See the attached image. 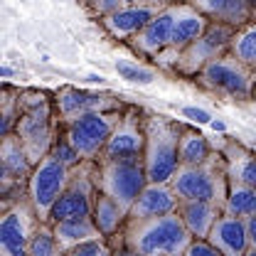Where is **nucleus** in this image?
<instances>
[{"mask_svg":"<svg viewBox=\"0 0 256 256\" xmlns=\"http://www.w3.org/2000/svg\"><path fill=\"white\" fill-rule=\"evenodd\" d=\"M182 116H188V118L197 121V124H212V116H210L207 111H202V108H192V106H185V108H182Z\"/></svg>","mask_w":256,"mask_h":256,"instance_id":"35","label":"nucleus"},{"mask_svg":"<svg viewBox=\"0 0 256 256\" xmlns=\"http://www.w3.org/2000/svg\"><path fill=\"white\" fill-rule=\"evenodd\" d=\"M40 222L42 220L28 192L0 204V252L8 256H28V244Z\"/></svg>","mask_w":256,"mask_h":256,"instance_id":"7","label":"nucleus"},{"mask_svg":"<svg viewBox=\"0 0 256 256\" xmlns=\"http://www.w3.org/2000/svg\"><path fill=\"white\" fill-rule=\"evenodd\" d=\"M172 22H175V5L160 10L158 15H153V18L143 25V30L128 40L126 47L133 54H138L140 60H148V62L156 64L158 54L170 44Z\"/></svg>","mask_w":256,"mask_h":256,"instance_id":"16","label":"nucleus"},{"mask_svg":"<svg viewBox=\"0 0 256 256\" xmlns=\"http://www.w3.org/2000/svg\"><path fill=\"white\" fill-rule=\"evenodd\" d=\"M52 226H54V234H57L62 256L69 254V249H74L76 244H82V242H86V239L101 234L92 214H84V217H66V220L54 222Z\"/></svg>","mask_w":256,"mask_h":256,"instance_id":"23","label":"nucleus"},{"mask_svg":"<svg viewBox=\"0 0 256 256\" xmlns=\"http://www.w3.org/2000/svg\"><path fill=\"white\" fill-rule=\"evenodd\" d=\"M86 79H89V82H96V84H104V82H106V79H104L101 74H89Z\"/></svg>","mask_w":256,"mask_h":256,"instance_id":"37","label":"nucleus"},{"mask_svg":"<svg viewBox=\"0 0 256 256\" xmlns=\"http://www.w3.org/2000/svg\"><path fill=\"white\" fill-rule=\"evenodd\" d=\"M60 118L54 111V94L40 89H20V118L15 130L32 162L44 158L57 138Z\"/></svg>","mask_w":256,"mask_h":256,"instance_id":"2","label":"nucleus"},{"mask_svg":"<svg viewBox=\"0 0 256 256\" xmlns=\"http://www.w3.org/2000/svg\"><path fill=\"white\" fill-rule=\"evenodd\" d=\"M146 108L128 104L121 121L116 124L108 143L104 146L98 160H126L143 158L146 153Z\"/></svg>","mask_w":256,"mask_h":256,"instance_id":"13","label":"nucleus"},{"mask_svg":"<svg viewBox=\"0 0 256 256\" xmlns=\"http://www.w3.org/2000/svg\"><path fill=\"white\" fill-rule=\"evenodd\" d=\"M116 72L121 79H126L130 84H150L156 82V72L153 69H146V66H138V64L130 62H116Z\"/></svg>","mask_w":256,"mask_h":256,"instance_id":"31","label":"nucleus"},{"mask_svg":"<svg viewBox=\"0 0 256 256\" xmlns=\"http://www.w3.org/2000/svg\"><path fill=\"white\" fill-rule=\"evenodd\" d=\"M18 118H20V86L2 84L0 89V136L12 133Z\"/></svg>","mask_w":256,"mask_h":256,"instance_id":"27","label":"nucleus"},{"mask_svg":"<svg viewBox=\"0 0 256 256\" xmlns=\"http://www.w3.org/2000/svg\"><path fill=\"white\" fill-rule=\"evenodd\" d=\"M254 22H256V0H254Z\"/></svg>","mask_w":256,"mask_h":256,"instance_id":"40","label":"nucleus"},{"mask_svg":"<svg viewBox=\"0 0 256 256\" xmlns=\"http://www.w3.org/2000/svg\"><path fill=\"white\" fill-rule=\"evenodd\" d=\"M246 239H249V252H246V256H256V214L246 217Z\"/></svg>","mask_w":256,"mask_h":256,"instance_id":"34","label":"nucleus"},{"mask_svg":"<svg viewBox=\"0 0 256 256\" xmlns=\"http://www.w3.org/2000/svg\"><path fill=\"white\" fill-rule=\"evenodd\" d=\"M192 82H197V86H202V89H207V92H212V94L222 96L226 101L246 104V101H252V96H254L252 66L239 62L232 52H224L217 60L204 64Z\"/></svg>","mask_w":256,"mask_h":256,"instance_id":"5","label":"nucleus"},{"mask_svg":"<svg viewBox=\"0 0 256 256\" xmlns=\"http://www.w3.org/2000/svg\"><path fill=\"white\" fill-rule=\"evenodd\" d=\"M212 146L210 140L204 138V133H200L197 128L182 124V133H180V165H197V162H204V160L212 156Z\"/></svg>","mask_w":256,"mask_h":256,"instance_id":"25","label":"nucleus"},{"mask_svg":"<svg viewBox=\"0 0 256 256\" xmlns=\"http://www.w3.org/2000/svg\"><path fill=\"white\" fill-rule=\"evenodd\" d=\"M128 5H150V8H158V10H165V8H172L182 0H126Z\"/></svg>","mask_w":256,"mask_h":256,"instance_id":"36","label":"nucleus"},{"mask_svg":"<svg viewBox=\"0 0 256 256\" xmlns=\"http://www.w3.org/2000/svg\"><path fill=\"white\" fill-rule=\"evenodd\" d=\"M222 212L224 207L207 202V200H180L178 202V214L182 217V222L194 239H207Z\"/></svg>","mask_w":256,"mask_h":256,"instance_id":"21","label":"nucleus"},{"mask_svg":"<svg viewBox=\"0 0 256 256\" xmlns=\"http://www.w3.org/2000/svg\"><path fill=\"white\" fill-rule=\"evenodd\" d=\"M212 128H214V130H224V124H220V121H212Z\"/></svg>","mask_w":256,"mask_h":256,"instance_id":"39","label":"nucleus"},{"mask_svg":"<svg viewBox=\"0 0 256 256\" xmlns=\"http://www.w3.org/2000/svg\"><path fill=\"white\" fill-rule=\"evenodd\" d=\"M126 106L128 101H124L114 92H89V89H76V86H60L54 92V111H57L60 124H72L86 114L116 111Z\"/></svg>","mask_w":256,"mask_h":256,"instance_id":"14","label":"nucleus"},{"mask_svg":"<svg viewBox=\"0 0 256 256\" xmlns=\"http://www.w3.org/2000/svg\"><path fill=\"white\" fill-rule=\"evenodd\" d=\"M180 133L182 124L162 114H146V172L148 182H170L180 168Z\"/></svg>","mask_w":256,"mask_h":256,"instance_id":"3","label":"nucleus"},{"mask_svg":"<svg viewBox=\"0 0 256 256\" xmlns=\"http://www.w3.org/2000/svg\"><path fill=\"white\" fill-rule=\"evenodd\" d=\"M108 254H114L111 244H108V239L104 234H98V236H92V239L76 244L74 249H69L66 256H108Z\"/></svg>","mask_w":256,"mask_h":256,"instance_id":"30","label":"nucleus"},{"mask_svg":"<svg viewBox=\"0 0 256 256\" xmlns=\"http://www.w3.org/2000/svg\"><path fill=\"white\" fill-rule=\"evenodd\" d=\"M207 20L229 28H244L254 22V0H188Z\"/></svg>","mask_w":256,"mask_h":256,"instance_id":"20","label":"nucleus"},{"mask_svg":"<svg viewBox=\"0 0 256 256\" xmlns=\"http://www.w3.org/2000/svg\"><path fill=\"white\" fill-rule=\"evenodd\" d=\"M226 158V168H229V178L242 180L246 185L256 188V150L242 146L234 138H224L222 148H220Z\"/></svg>","mask_w":256,"mask_h":256,"instance_id":"22","label":"nucleus"},{"mask_svg":"<svg viewBox=\"0 0 256 256\" xmlns=\"http://www.w3.org/2000/svg\"><path fill=\"white\" fill-rule=\"evenodd\" d=\"M98 194V160H82L72 168L69 185L62 197L54 202L47 222H60L66 217H84L94 212V202Z\"/></svg>","mask_w":256,"mask_h":256,"instance_id":"6","label":"nucleus"},{"mask_svg":"<svg viewBox=\"0 0 256 256\" xmlns=\"http://www.w3.org/2000/svg\"><path fill=\"white\" fill-rule=\"evenodd\" d=\"M79 2H82V5H86V2H92V0H79Z\"/></svg>","mask_w":256,"mask_h":256,"instance_id":"41","label":"nucleus"},{"mask_svg":"<svg viewBox=\"0 0 256 256\" xmlns=\"http://www.w3.org/2000/svg\"><path fill=\"white\" fill-rule=\"evenodd\" d=\"M69 178H72V168L64 165L52 153H47L40 162H34L30 182H28V194H30L32 204H34L42 222L50 220V212H52L54 202L62 197V192L66 190Z\"/></svg>","mask_w":256,"mask_h":256,"instance_id":"10","label":"nucleus"},{"mask_svg":"<svg viewBox=\"0 0 256 256\" xmlns=\"http://www.w3.org/2000/svg\"><path fill=\"white\" fill-rule=\"evenodd\" d=\"M126 108L86 114V116H82V118H76V121H72V124H62V130H64V136L69 138V143L79 150L82 158L98 160L104 146L108 143L114 128L121 121V116H124Z\"/></svg>","mask_w":256,"mask_h":256,"instance_id":"9","label":"nucleus"},{"mask_svg":"<svg viewBox=\"0 0 256 256\" xmlns=\"http://www.w3.org/2000/svg\"><path fill=\"white\" fill-rule=\"evenodd\" d=\"M92 217H94L98 232H101L104 236H111V234H116V232H121V229L126 226L128 212L114 197H108V194H104V192L98 190Z\"/></svg>","mask_w":256,"mask_h":256,"instance_id":"24","label":"nucleus"},{"mask_svg":"<svg viewBox=\"0 0 256 256\" xmlns=\"http://www.w3.org/2000/svg\"><path fill=\"white\" fill-rule=\"evenodd\" d=\"M124 5H126V0H92V2L84 5V10H86L94 20H98V18H104V15H108V12L124 8Z\"/></svg>","mask_w":256,"mask_h":256,"instance_id":"32","label":"nucleus"},{"mask_svg":"<svg viewBox=\"0 0 256 256\" xmlns=\"http://www.w3.org/2000/svg\"><path fill=\"white\" fill-rule=\"evenodd\" d=\"M178 192L170 182H148L136 202L128 210V220H148V217H160L168 212H178Z\"/></svg>","mask_w":256,"mask_h":256,"instance_id":"17","label":"nucleus"},{"mask_svg":"<svg viewBox=\"0 0 256 256\" xmlns=\"http://www.w3.org/2000/svg\"><path fill=\"white\" fill-rule=\"evenodd\" d=\"M126 254L136 256H185L194 239L178 212L148 220H126Z\"/></svg>","mask_w":256,"mask_h":256,"instance_id":"1","label":"nucleus"},{"mask_svg":"<svg viewBox=\"0 0 256 256\" xmlns=\"http://www.w3.org/2000/svg\"><path fill=\"white\" fill-rule=\"evenodd\" d=\"M252 76H254V96H252V101H256V66L252 69Z\"/></svg>","mask_w":256,"mask_h":256,"instance_id":"38","label":"nucleus"},{"mask_svg":"<svg viewBox=\"0 0 256 256\" xmlns=\"http://www.w3.org/2000/svg\"><path fill=\"white\" fill-rule=\"evenodd\" d=\"M207 25H210V20H207L194 5H190L188 0L178 2V5H175V22H172L170 44L158 54L156 64H158L160 69L172 72V66H175L178 57H180V52H182L188 44H192L202 32L207 30Z\"/></svg>","mask_w":256,"mask_h":256,"instance_id":"15","label":"nucleus"},{"mask_svg":"<svg viewBox=\"0 0 256 256\" xmlns=\"http://www.w3.org/2000/svg\"><path fill=\"white\" fill-rule=\"evenodd\" d=\"M207 239L222 252V256H246L249 252L246 220L236 217L232 212H222Z\"/></svg>","mask_w":256,"mask_h":256,"instance_id":"19","label":"nucleus"},{"mask_svg":"<svg viewBox=\"0 0 256 256\" xmlns=\"http://www.w3.org/2000/svg\"><path fill=\"white\" fill-rule=\"evenodd\" d=\"M146 185H148V172L143 158L98 160V190L114 197L126 212Z\"/></svg>","mask_w":256,"mask_h":256,"instance_id":"8","label":"nucleus"},{"mask_svg":"<svg viewBox=\"0 0 256 256\" xmlns=\"http://www.w3.org/2000/svg\"><path fill=\"white\" fill-rule=\"evenodd\" d=\"M170 185L175 188L180 200H207L224 207L229 192V168L224 153L214 148L204 162L180 165L170 178Z\"/></svg>","mask_w":256,"mask_h":256,"instance_id":"4","label":"nucleus"},{"mask_svg":"<svg viewBox=\"0 0 256 256\" xmlns=\"http://www.w3.org/2000/svg\"><path fill=\"white\" fill-rule=\"evenodd\" d=\"M229 52L239 62H244L246 66L254 69L256 66V22H249V25H244V28H239L234 32Z\"/></svg>","mask_w":256,"mask_h":256,"instance_id":"28","label":"nucleus"},{"mask_svg":"<svg viewBox=\"0 0 256 256\" xmlns=\"http://www.w3.org/2000/svg\"><path fill=\"white\" fill-rule=\"evenodd\" d=\"M158 12H160L158 8H150V5H128L126 2L124 8H118V10L98 18V25L108 32L114 40H118V42L126 44L128 40L133 34H138V32L143 30V25L153 15H158Z\"/></svg>","mask_w":256,"mask_h":256,"instance_id":"18","label":"nucleus"},{"mask_svg":"<svg viewBox=\"0 0 256 256\" xmlns=\"http://www.w3.org/2000/svg\"><path fill=\"white\" fill-rule=\"evenodd\" d=\"M234 32H236V28H229L224 22H212L210 20L207 30L180 52L178 62L172 66V74L185 76V79H194L197 72L204 64H210L212 60H217L220 54L229 52V44H232Z\"/></svg>","mask_w":256,"mask_h":256,"instance_id":"11","label":"nucleus"},{"mask_svg":"<svg viewBox=\"0 0 256 256\" xmlns=\"http://www.w3.org/2000/svg\"><path fill=\"white\" fill-rule=\"evenodd\" d=\"M185 256H222V252L210 239H192Z\"/></svg>","mask_w":256,"mask_h":256,"instance_id":"33","label":"nucleus"},{"mask_svg":"<svg viewBox=\"0 0 256 256\" xmlns=\"http://www.w3.org/2000/svg\"><path fill=\"white\" fill-rule=\"evenodd\" d=\"M224 212H232V214L244 217V220L256 214V188L254 185H246L242 180L229 178V192H226Z\"/></svg>","mask_w":256,"mask_h":256,"instance_id":"26","label":"nucleus"},{"mask_svg":"<svg viewBox=\"0 0 256 256\" xmlns=\"http://www.w3.org/2000/svg\"><path fill=\"white\" fill-rule=\"evenodd\" d=\"M28 256H62L52 222H40L28 244Z\"/></svg>","mask_w":256,"mask_h":256,"instance_id":"29","label":"nucleus"},{"mask_svg":"<svg viewBox=\"0 0 256 256\" xmlns=\"http://www.w3.org/2000/svg\"><path fill=\"white\" fill-rule=\"evenodd\" d=\"M32 168L34 162L20 143L18 133L0 136V204L12 202L28 192Z\"/></svg>","mask_w":256,"mask_h":256,"instance_id":"12","label":"nucleus"}]
</instances>
